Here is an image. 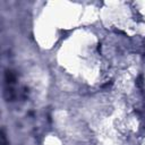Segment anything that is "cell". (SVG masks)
Here are the masks:
<instances>
[{"mask_svg":"<svg viewBox=\"0 0 145 145\" xmlns=\"http://www.w3.org/2000/svg\"><path fill=\"white\" fill-rule=\"evenodd\" d=\"M1 139H2V145H6V136H5V134H3V130H2V133H1Z\"/></svg>","mask_w":145,"mask_h":145,"instance_id":"6da1fadb","label":"cell"}]
</instances>
